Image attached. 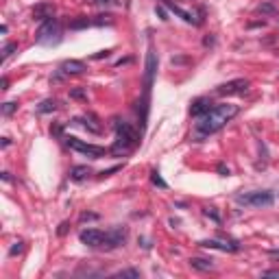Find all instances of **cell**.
<instances>
[{
    "label": "cell",
    "mask_w": 279,
    "mask_h": 279,
    "mask_svg": "<svg viewBox=\"0 0 279 279\" xmlns=\"http://www.w3.org/2000/svg\"><path fill=\"white\" fill-rule=\"evenodd\" d=\"M92 24H94V26L114 24V15H109V13H107V15H96V17H94V20H92Z\"/></svg>",
    "instance_id": "obj_20"
},
{
    "label": "cell",
    "mask_w": 279,
    "mask_h": 279,
    "mask_svg": "<svg viewBox=\"0 0 279 279\" xmlns=\"http://www.w3.org/2000/svg\"><path fill=\"white\" fill-rule=\"evenodd\" d=\"M96 214H81V221H96Z\"/></svg>",
    "instance_id": "obj_30"
},
{
    "label": "cell",
    "mask_w": 279,
    "mask_h": 279,
    "mask_svg": "<svg viewBox=\"0 0 279 279\" xmlns=\"http://www.w3.org/2000/svg\"><path fill=\"white\" fill-rule=\"evenodd\" d=\"M240 205L245 207H271L275 203V197L273 192H266V190H258V192H245V194H238L236 197Z\"/></svg>",
    "instance_id": "obj_3"
},
{
    "label": "cell",
    "mask_w": 279,
    "mask_h": 279,
    "mask_svg": "<svg viewBox=\"0 0 279 279\" xmlns=\"http://www.w3.org/2000/svg\"><path fill=\"white\" fill-rule=\"evenodd\" d=\"M218 173H221L223 177H229V168H225V164L218 166Z\"/></svg>",
    "instance_id": "obj_32"
},
{
    "label": "cell",
    "mask_w": 279,
    "mask_h": 279,
    "mask_svg": "<svg viewBox=\"0 0 279 279\" xmlns=\"http://www.w3.org/2000/svg\"><path fill=\"white\" fill-rule=\"evenodd\" d=\"M87 70V66L79 59H68V61L61 63V72L63 74H83Z\"/></svg>",
    "instance_id": "obj_11"
},
{
    "label": "cell",
    "mask_w": 279,
    "mask_h": 279,
    "mask_svg": "<svg viewBox=\"0 0 279 279\" xmlns=\"http://www.w3.org/2000/svg\"><path fill=\"white\" fill-rule=\"evenodd\" d=\"M66 144L72 148V151L83 153V155H87V157H92V159H98V157H103L105 153H107L103 146L90 144V142H83V140H79V138H66Z\"/></svg>",
    "instance_id": "obj_5"
},
{
    "label": "cell",
    "mask_w": 279,
    "mask_h": 279,
    "mask_svg": "<svg viewBox=\"0 0 279 279\" xmlns=\"http://www.w3.org/2000/svg\"><path fill=\"white\" fill-rule=\"evenodd\" d=\"M105 231H100V229H83L81 234H79V240L83 242L85 247H92V249H96V247H103L105 245Z\"/></svg>",
    "instance_id": "obj_7"
},
{
    "label": "cell",
    "mask_w": 279,
    "mask_h": 279,
    "mask_svg": "<svg viewBox=\"0 0 279 279\" xmlns=\"http://www.w3.org/2000/svg\"><path fill=\"white\" fill-rule=\"evenodd\" d=\"M70 96H72V98H87V94L83 90H72V92H70Z\"/></svg>",
    "instance_id": "obj_28"
},
{
    "label": "cell",
    "mask_w": 279,
    "mask_h": 279,
    "mask_svg": "<svg viewBox=\"0 0 279 279\" xmlns=\"http://www.w3.org/2000/svg\"><path fill=\"white\" fill-rule=\"evenodd\" d=\"M7 85H9V79L7 76H2V90H7Z\"/></svg>",
    "instance_id": "obj_37"
},
{
    "label": "cell",
    "mask_w": 279,
    "mask_h": 279,
    "mask_svg": "<svg viewBox=\"0 0 279 279\" xmlns=\"http://www.w3.org/2000/svg\"><path fill=\"white\" fill-rule=\"evenodd\" d=\"M210 109H212L210 98H197V100L192 103V107H190V114L197 116V118H201V116H205Z\"/></svg>",
    "instance_id": "obj_12"
},
{
    "label": "cell",
    "mask_w": 279,
    "mask_h": 279,
    "mask_svg": "<svg viewBox=\"0 0 279 279\" xmlns=\"http://www.w3.org/2000/svg\"><path fill=\"white\" fill-rule=\"evenodd\" d=\"M258 11L260 13H275V7H273V4H260Z\"/></svg>",
    "instance_id": "obj_27"
},
{
    "label": "cell",
    "mask_w": 279,
    "mask_h": 279,
    "mask_svg": "<svg viewBox=\"0 0 279 279\" xmlns=\"http://www.w3.org/2000/svg\"><path fill=\"white\" fill-rule=\"evenodd\" d=\"M13 50H17V44H13V41H11V44H7L2 48V59H7L9 55H13Z\"/></svg>",
    "instance_id": "obj_24"
},
{
    "label": "cell",
    "mask_w": 279,
    "mask_h": 279,
    "mask_svg": "<svg viewBox=\"0 0 279 279\" xmlns=\"http://www.w3.org/2000/svg\"><path fill=\"white\" fill-rule=\"evenodd\" d=\"M247 90H249V79H234L216 87V92L221 96H236V94H245Z\"/></svg>",
    "instance_id": "obj_6"
},
{
    "label": "cell",
    "mask_w": 279,
    "mask_h": 279,
    "mask_svg": "<svg viewBox=\"0 0 279 279\" xmlns=\"http://www.w3.org/2000/svg\"><path fill=\"white\" fill-rule=\"evenodd\" d=\"M190 266H192L194 271H201V273L214 271V262H212V260H203V258H192V260H190Z\"/></svg>",
    "instance_id": "obj_16"
},
{
    "label": "cell",
    "mask_w": 279,
    "mask_h": 279,
    "mask_svg": "<svg viewBox=\"0 0 279 279\" xmlns=\"http://www.w3.org/2000/svg\"><path fill=\"white\" fill-rule=\"evenodd\" d=\"M203 214H205V216H210L214 223H221V216H218V214L214 212V207H205V210H203Z\"/></svg>",
    "instance_id": "obj_25"
},
{
    "label": "cell",
    "mask_w": 279,
    "mask_h": 279,
    "mask_svg": "<svg viewBox=\"0 0 279 279\" xmlns=\"http://www.w3.org/2000/svg\"><path fill=\"white\" fill-rule=\"evenodd\" d=\"M87 26H94L90 17H74V20H70V28L72 31H81V28H87Z\"/></svg>",
    "instance_id": "obj_18"
},
{
    "label": "cell",
    "mask_w": 279,
    "mask_h": 279,
    "mask_svg": "<svg viewBox=\"0 0 279 279\" xmlns=\"http://www.w3.org/2000/svg\"><path fill=\"white\" fill-rule=\"evenodd\" d=\"M118 170H120V166H114V168H109V170H103V173H100V177H109V175L118 173Z\"/></svg>",
    "instance_id": "obj_29"
},
{
    "label": "cell",
    "mask_w": 279,
    "mask_h": 279,
    "mask_svg": "<svg viewBox=\"0 0 279 279\" xmlns=\"http://www.w3.org/2000/svg\"><path fill=\"white\" fill-rule=\"evenodd\" d=\"M266 277H279V271H264Z\"/></svg>",
    "instance_id": "obj_33"
},
{
    "label": "cell",
    "mask_w": 279,
    "mask_h": 279,
    "mask_svg": "<svg viewBox=\"0 0 279 279\" xmlns=\"http://www.w3.org/2000/svg\"><path fill=\"white\" fill-rule=\"evenodd\" d=\"M114 129H116V146L111 148V153H116V155H124V153L133 151L135 146L140 144V133L135 131L129 122L124 120H114Z\"/></svg>",
    "instance_id": "obj_2"
},
{
    "label": "cell",
    "mask_w": 279,
    "mask_h": 279,
    "mask_svg": "<svg viewBox=\"0 0 279 279\" xmlns=\"http://www.w3.org/2000/svg\"><path fill=\"white\" fill-rule=\"evenodd\" d=\"M124 242H127V229H122V227H118L114 231H107V236H105V249H118V247H122Z\"/></svg>",
    "instance_id": "obj_10"
},
{
    "label": "cell",
    "mask_w": 279,
    "mask_h": 279,
    "mask_svg": "<svg viewBox=\"0 0 279 279\" xmlns=\"http://www.w3.org/2000/svg\"><path fill=\"white\" fill-rule=\"evenodd\" d=\"M22 251H24V245H22V242H15V245L9 249V255H17V253H22Z\"/></svg>",
    "instance_id": "obj_26"
},
{
    "label": "cell",
    "mask_w": 279,
    "mask_h": 279,
    "mask_svg": "<svg viewBox=\"0 0 279 279\" xmlns=\"http://www.w3.org/2000/svg\"><path fill=\"white\" fill-rule=\"evenodd\" d=\"M199 247H203V249H218V251H238V245H223V242H218V240H201L199 242Z\"/></svg>",
    "instance_id": "obj_15"
},
{
    "label": "cell",
    "mask_w": 279,
    "mask_h": 279,
    "mask_svg": "<svg viewBox=\"0 0 279 279\" xmlns=\"http://www.w3.org/2000/svg\"><path fill=\"white\" fill-rule=\"evenodd\" d=\"M17 109V103H4L2 105V116H11Z\"/></svg>",
    "instance_id": "obj_23"
},
{
    "label": "cell",
    "mask_w": 279,
    "mask_h": 279,
    "mask_svg": "<svg viewBox=\"0 0 279 279\" xmlns=\"http://www.w3.org/2000/svg\"><path fill=\"white\" fill-rule=\"evenodd\" d=\"M157 13H159V15H162V20H168V17H166V11H164L162 7H157Z\"/></svg>",
    "instance_id": "obj_34"
},
{
    "label": "cell",
    "mask_w": 279,
    "mask_h": 279,
    "mask_svg": "<svg viewBox=\"0 0 279 279\" xmlns=\"http://www.w3.org/2000/svg\"><path fill=\"white\" fill-rule=\"evenodd\" d=\"M90 175H92L90 166H74V168L70 170V179L72 181H83V179H87Z\"/></svg>",
    "instance_id": "obj_17"
},
{
    "label": "cell",
    "mask_w": 279,
    "mask_h": 279,
    "mask_svg": "<svg viewBox=\"0 0 279 279\" xmlns=\"http://www.w3.org/2000/svg\"><path fill=\"white\" fill-rule=\"evenodd\" d=\"M61 41V28H59V22L55 17L50 20H44V24L37 31V44H46V46H52V44H59Z\"/></svg>",
    "instance_id": "obj_4"
},
{
    "label": "cell",
    "mask_w": 279,
    "mask_h": 279,
    "mask_svg": "<svg viewBox=\"0 0 279 279\" xmlns=\"http://www.w3.org/2000/svg\"><path fill=\"white\" fill-rule=\"evenodd\" d=\"M79 122H83V127H85L87 131H92V133H100V131H103V124H100V120L94 114H85Z\"/></svg>",
    "instance_id": "obj_13"
},
{
    "label": "cell",
    "mask_w": 279,
    "mask_h": 279,
    "mask_svg": "<svg viewBox=\"0 0 279 279\" xmlns=\"http://www.w3.org/2000/svg\"><path fill=\"white\" fill-rule=\"evenodd\" d=\"M55 15V7L52 4H37V7L33 9V17L35 20H50V17Z\"/></svg>",
    "instance_id": "obj_14"
},
{
    "label": "cell",
    "mask_w": 279,
    "mask_h": 279,
    "mask_svg": "<svg viewBox=\"0 0 279 279\" xmlns=\"http://www.w3.org/2000/svg\"><path fill=\"white\" fill-rule=\"evenodd\" d=\"M157 63H159L157 52L151 48L148 50V55H146V72H144V90H146V94L151 92L153 79H155V72H157Z\"/></svg>",
    "instance_id": "obj_8"
},
{
    "label": "cell",
    "mask_w": 279,
    "mask_h": 279,
    "mask_svg": "<svg viewBox=\"0 0 279 279\" xmlns=\"http://www.w3.org/2000/svg\"><path fill=\"white\" fill-rule=\"evenodd\" d=\"M164 4L173 11V13L179 15L183 22H188V24H201V17H199V13H194V11H188V9L179 7V4H175L173 0H164Z\"/></svg>",
    "instance_id": "obj_9"
},
{
    "label": "cell",
    "mask_w": 279,
    "mask_h": 279,
    "mask_svg": "<svg viewBox=\"0 0 279 279\" xmlns=\"http://www.w3.org/2000/svg\"><path fill=\"white\" fill-rule=\"evenodd\" d=\"M66 227H68V225H66V223H63V225H61V227H59V236H63V234H66Z\"/></svg>",
    "instance_id": "obj_35"
},
{
    "label": "cell",
    "mask_w": 279,
    "mask_h": 279,
    "mask_svg": "<svg viewBox=\"0 0 279 279\" xmlns=\"http://www.w3.org/2000/svg\"><path fill=\"white\" fill-rule=\"evenodd\" d=\"M114 277H131V279H140V271L135 269H127V271H118Z\"/></svg>",
    "instance_id": "obj_21"
},
{
    "label": "cell",
    "mask_w": 279,
    "mask_h": 279,
    "mask_svg": "<svg viewBox=\"0 0 279 279\" xmlns=\"http://www.w3.org/2000/svg\"><path fill=\"white\" fill-rule=\"evenodd\" d=\"M238 114V105H218V107H212L205 116L199 118L197 122V133L199 135H212L227 124L231 118Z\"/></svg>",
    "instance_id": "obj_1"
},
{
    "label": "cell",
    "mask_w": 279,
    "mask_h": 279,
    "mask_svg": "<svg viewBox=\"0 0 279 279\" xmlns=\"http://www.w3.org/2000/svg\"><path fill=\"white\" fill-rule=\"evenodd\" d=\"M92 2H96V4H109L111 0H92Z\"/></svg>",
    "instance_id": "obj_36"
},
{
    "label": "cell",
    "mask_w": 279,
    "mask_h": 279,
    "mask_svg": "<svg viewBox=\"0 0 279 279\" xmlns=\"http://www.w3.org/2000/svg\"><path fill=\"white\" fill-rule=\"evenodd\" d=\"M109 52L111 50H100V52H96V55H94V59H107V57H109Z\"/></svg>",
    "instance_id": "obj_31"
},
{
    "label": "cell",
    "mask_w": 279,
    "mask_h": 279,
    "mask_svg": "<svg viewBox=\"0 0 279 279\" xmlns=\"http://www.w3.org/2000/svg\"><path fill=\"white\" fill-rule=\"evenodd\" d=\"M55 109H57V100H55V98H46V100H41L39 107H37L39 114H50V111H55Z\"/></svg>",
    "instance_id": "obj_19"
},
{
    "label": "cell",
    "mask_w": 279,
    "mask_h": 279,
    "mask_svg": "<svg viewBox=\"0 0 279 279\" xmlns=\"http://www.w3.org/2000/svg\"><path fill=\"white\" fill-rule=\"evenodd\" d=\"M151 181L155 183V186H159L162 190H166V188H168V183H166V181L162 179V175H159L157 170H153V173H151Z\"/></svg>",
    "instance_id": "obj_22"
}]
</instances>
